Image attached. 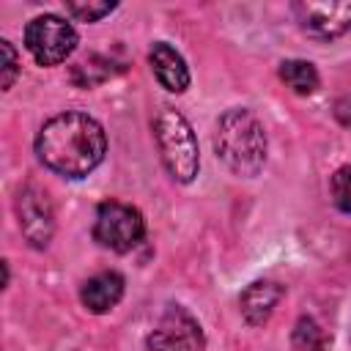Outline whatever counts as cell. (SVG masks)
Returning a JSON list of instances; mask_svg holds the SVG:
<instances>
[{"label":"cell","instance_id":"8992f818","mask_svg":"<svg viewBox=\"0 0 351 351\" xmlns=\"http://www.w3.org/2000/svg\"><path fill=\"white\" fill-rule=\"evenodd\" d=\"M16 219H19V230L22 236L33 244V247H47L52 233H55V211L52 203L47 197L44 189L27 184L19 189L16 195Z\"/></svg>","mask_w":351,"mask_h":351},{"label":"cell","instance_id":"52a82bcc","mask_svg":"<svg viewBox=\"0 0 351 351\" xmlns=\"http://www.w3.org/2000/svg\"><path fill=\"white\" fill-rule=\"evenodd\" d=\"M148 351H203L200 324L181 307H170L145 340Z\"/></svg>","mask_w":351,"mask_h":351},{"label":"cell","instance_id":"30bf717a","mask_svg":"<svg viewBox=\"0 0 351 351\" xmlns=\"http://www.w3.org/2000/svg\"><path fill=\"white\" fill-rule=\"evenodd\" d=\"M282 299V288L271 280H258L252 285L244 288V293L239 296V307H241V315L247 324L252 326H261L269 321V315L274 313L277 302Z\"/></svg>","mask_w":351,"mask_h":351},{"label":"cell","instance_id":"4fadbf2b","mask_svg":"<svg viewBox=\"0 0 351 351\" xmlns=\"http://www.w3.org/2000/svg\"><path fill=\"white\" fill-rule=\"evenodd\" d=\"M293 343L299 351H324V332L313 318H299L293 329Z\"/></svg>","mask_w":351,"mask_h":351},{"label":"cell","instance_id":"9c48e42d","mask_svg":"<svg viewBox=\"0 0 351 351\" xmlns=\"http://www.w3.org/2000/svg\"><path fill=\"white\" fill-rule=\"evenodd\" d=\"M148 60H151V69H154L156 80L162 82V88H167L173 93H181L189 88V69H186L184 58L167 41H156L148 52Z\"/></svg>","mask_w":351,"mask_h":351},{"label":"cell","instance_id":"5bb4252c","mask_svg":"<svg viewBox=\"0 0 351 351\" xmlns=\"http://www.w3.org/2000/svg\"><path fill=\"white\" fill-rule=\"evenodd\" d=\"M329 192H332V203H335L343 214H351V167H340V170L332 176Z\"/></svg>","mask_w":351,"mask_h":351},{"label":"cell","instance_id":"7a4b0ae2","mask_svg":"<svg viewBox=\"0 0 351 351\" xmlns=\"http://www.w3.org/2000/svg\"><path fill=\"white\" fill-rule=\"evenodd\" d=\"M266 148H269L266 129L255 112L244 107H233L217 121L214 151L233 176L241 178L258 176L266 165Z\"/></svg>","mask_w":351,"mask_h":351},{"label":"cell","instance_id":"2e32d148","mask_svg":"<svg viewBox=\"0 0 351 351\" xmlns=\"http://www.w3.org/2000/svg\"><path fill=\"white\" fill-rule=\"evenodd\" d=\"M0 55H3V63H0V85L3 90H8L19 74V58H16V49L11 47V41H0Z\"/></svg>","mask_w":351,"mask_h":351},{"label":"cell","instance_id":"3957f363","mask_svg":"<svg viewBox=\"0 0 351 351\" xmlns=\"http://www.w3.org/2000/svg\"><path fill=\"white\" fill-rule=\"evenodd\" d=\"M154 134H156L159 154H162V162H165L167 173L176 181L189 184L197 176V167H200L197 140H195V132H192L189 121L178 110L162 107L156 121H154Z\"/></svg>","mask_w":351,"mask_h":351},{"label":"cell","instance_id":"8fae6325","mask_svg":"<svg viewBox=\"0 0 351 351\" xmlns=\"http://www.w3.org/2000/svg\"><path fill=\"white\" fill-rule=\"evenodd\" d=\"M123 296V277L118 271H99L90 280L82 282L80 299L90 313H107L112 310Z\"/></svg>","mask_w":351,"mask_h":351},{"label":"cell","instance_id":"6da1fadb","mask_svg":"<svg viewBox=\"0 0 351 351\" xmlns=\"http://www.w3.org/2000/svg\"><path fill=\"white\" fill-rule=\"evenodd\" d=\"M107 137L99 121L85 112H60L36 134V154L44 167L66 178H82L104 159Z\"/></svg>","mask_w":351,"mask_h":351},{"label":"cell","instance_id":"ba28073f","mask_svg":"<svg viewBox=\"0 0 351 351\" xmlns=\"http://www.w3.org/2000/svg\"><path fill=\"white\" fill-rule=\"evenodd\" d=\"M293 14L313 38H337L351 30V3H296Z\"/></svg>","mask_w":351,"mask_h":351},{"label":"cell","instance_id":"277c9868","mask_svg":"<svg viewBox=\"0 0 351 351\" xmlns=\"http://www.w3.org/2000/svg\"><path fill=\"white\" fill-rule=\"evenodd\" d=\"M145 233V219L134 206L118 203V200H104L96 208V222H93V239L112 250V252H129L132 247L140 244Z\"/></svg>","mask_w":351,"mask_h":351},{"label":"cell","instance_id":"7c38bea8","mask_svg":"<svg viewBox=\"0 0 351 351\" xmlns=\"http://www.w3.org/2000/svg\"><path fill=\"white\" fill-rule=\"evenodd\" d=\"M280 80L299 96H310L318 88V71L310 60H282Z\"/></svg>","mask_w":351,"mask_h":351},{"label":"cell","instance_id":"5b68a950","mask_svg":"<svg viewBox=\"0 0 351 351\" xmlns=\"http://www.w3.org/2000/svg\"><path fill=\"white\" fill-rule=\"evenodd\" d=\"M25 47L36 58V63L58 66L74 52L77 30L71 27V22H66L55 14H44V16H36L25 27Z\"/></svg>","mask_w":351,"mask_h":351},{"label":"cell","instance_id":"9a60e30c","mask_svg":"<svg viewBox=\"0 0 351 351\" xmlns=\"http://www.w3.org/2000/svg\"><path fill=\"white\" fill-rule=\"evenodd\" d=\"M110 11H115V3H90V0H82V3L71 0V3H66V14H71L80 22H96V19L107 16Z\"/></svg>","mask_w":351,"mask_h":351}]
</instances>
